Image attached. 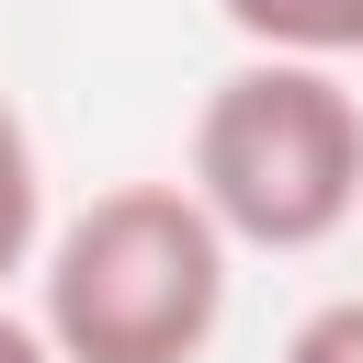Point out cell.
<instances>
[{"label":"cell","instance_id":"6da1fadb","mask_svg":"<svg viewBox=\"0 0 363 363\" xmlns=\"http://www.w3.org/2000/svg\"><path fill=\"white\" fill-rule=\"evenodd\" d=\"M238 238L193 182H113L34 250V318L57 363H204L227 329Z\"/></svg>","mask_w":363,"mask_h":363},{"label":"cell","instance_id":"7a4b0ae2","mask_svg":"<svg viewBox=\"0 0 363 363\" xmlns=\"http://www.w3.org/2000/svg\"><path fill=\"white\" fill-rule=\"evenodd\" d=\"M204 216L238 250H329L363 216V102L318 57H238L204 113H193V170Z\"/></svg>","mask_w":363,"mask_h":363},{"label":"cell","instance_id":"3957f363","mask_svg":"<svg viewBox=\"0 0 363 363\" xmlns=\"http://www.w3.org/2000/svg\"><path fill=\"white\" fill-rule=\"evenodd\" d=\"M216 11L261 57H318V68H352L363 57V0H216Z\"/></svg>","mask_w":363,"mask_h":363},{"label":"cell","instance_id":"277c9868","mask_svg":"<svg viewBox=\"0 0 363 363\" xmlns=\"http://www.w3.org/2000/svg\"><path fill=\"white\" fill-rule=\"evenodd\" d=\"M34 250H45V159L0 91V295H11V272H34Z\"/></svg>","mask_w":363,"mask_h":363},{"label":"cell","instance_id":"5b68a950","mask_svg":"<svg viewBox=\"0 0 363 363\" xmlns=\"http://www.w3.org/2000/svg\"><path fill=\"white\" fill-rule=\"evenodd\" d=\"M284 363H363V295H329L284 329Z\"/></svg>","mask_w":363,"mask_h":363},{"label":"cell","instance_id":"8992f818","mask_svg":"<svg viewBox=\"0 0 363 363\" xmlns=\"http://www.w3.org/2000/svg\"><path fill=\"white\" fill-rule=\"evenodd\" d=\"M0 363H57V340H45V318H23V306H0Z\"/></svg>","mask_w":363,"mask_h":363}]
</instances>
